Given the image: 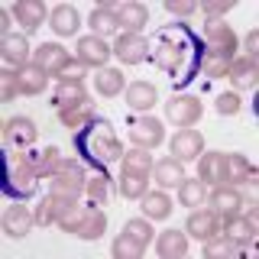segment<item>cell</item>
Segmentation results:
<instances>
[{
	"instance_id": "obj_7",
	"label": "cell",
	"mask_w": 259,
	"mask_h": 259,
	"mask_svg": "<svg viewBox=\"0 0 259 259\" xmlns=\"http://www.w3.org/2000/svg\"><path fill=\"white\" fill-rule=\"evenodd\" d=\"M32 62H36L49 78L59 81V78L65 75V68H68V65L75 62V55H71L62 42H42V46L36 49V52H32Z\"/></svg>"
},
{
	"instance_id": "obj_3",
	"label": "cell",
	"mask_w": 259,
	"mask_h": 259,
	"mask_svg": "<svg viewBox=\"0 0 259 259\" xmlns=\"http://www.w3.org/2000/svg\"><path fill=\"white\" fill-rule=\"evenodd\" d=\"M204 36H201V42H204V65H201V71H204V78H227V71H230L233 59H237V49H240V39L233 26H227L224 20H207L204 23Z\"/></svg>"
},
{
	"instance_id": "obj_20",
	"label": "cell",
	"mask_w": 259,
	"mask_h": 259,
	"mask_svg": "<svg viewBox=\"0 0 259 259\" xmlns=\"http://www.w3.org/2000/svg\"><path fill=\"white\" fill-rule=\"evenodd\" d=\"M32 227H36V214H32L29 207H23V201H16V204L4 214V233L13 237V240H23Z\"/></svg>"
},
{
	"instance_id": "obj_46",
	"label": "cell",
	"mask_w": 259,
	"mask_h": 259,
	"mask_svg": "<svg viewBox=\"0 0 259 259\" xmlns=\"http://www.w3.org/2000/svg\"><path fill=\"white\" fill-rule=\"evenodd\" d=\"M165 10H168V13H175V16H182V23H185L194 10H198V4H194V0H168Z\"/></svg>"
},
{
	"instance_id": "obj_6",
	"label": "cell",
	"mask_w": 259,
	"mask_h": 259,
	"mask_svg": "<svg viewBox=\"0 0 259 259\" xmlns=\"http://www.w3.org/2000/svg\"><path fill=\"white\" fill-rule=\"evenodd\" d=\"M126 130H130V143L140 146V149H156V146L165 140V130L156 117L149 113H136V117H126Z\"/></svg>"
},
{
	"instance_id": "obj_12",
	"label": "cell",
	"mask_w": 259,
	"mask_h": 259,
	"mask_svg": "<svg viewBox=\"0 0 259 259\" xmlns=\"http://www.w3.org/2000/svg\"><path fill=\"white\" fill-rule=\"evenodd\" d=\"M110 49L123 65H143V62H149V55H152L149 42H146L143 36H136V32H120Z\"/></svg>"
},
{
	"instance_id": "obj_26",
	"label": "cell",
	"mask_w": 259,
	"mask_h": 259,
	"mask_svg": "<svg viewBox=\"0 0 259 259\" xmlns=\"http://www.w3.org/2000/svg\"><path fill=\"white\" fill-rule=\"evenodd\" d=\"M88 26H91V36H97V39H107V36H113V32L120 29L117 10H113L110 4H104V7H94V10H91V16H88Z\"/></svg>"
},
{
	"instance_id": "obj_15",
	"label": "cell",
	"mask_w": 259,
	"mask_h": 259,
	"mask_svg": "<svg viewBox=\"0 0 259 259\" xmlns=\"http://www.w3.org/2000/svg\"><path fill=\"white\" fill-rule=\"evenodd\" d=\"M168 149H172V156L178 162H191V159H198L201 152H204V136H201L198 130L185 126V130H178L172 140H168Z\"/></svg>"
},
{
	"instance_id": "obj_32",
	"label": "cell",
	"mask_w": 259,
	"mask_h": 259,
	"mask_svg": "<svg viewBox=\"0 0 259 259\" xmlns=\"http://www.w3.org/2000/svg\"><path fill=\"white\" fill-rule=\"evenodd\" d=\"M49 23H52V32H59V36H78V23L81 16L71 4H59L52 13H49Z\"/></svg>"
},
{
	"instance_id": "obj_9",
	"label": "cell",
	"mask_w": 259,
	"mask_h": 259,
	"mask_svg": "<svg viewBox=\"0 0 259 259\" xmlns=\"http://www.w3.org/2000/svg\"><path fill=\"white\" fill-rule=\"evenodd\" d=\"M201 113H204V107H201V101L194 94H172V97H168V104H165L168 123H175L178 130L194 126L201 120Z\"/></svg>"
},
{
	"instance_id": "obj_22",
	"label": "cell",
	"mask_w": 259,
	"mask_h": 259,
	"mask_svg": "<svg viewBox=\"0 0 259 259\" xmlns=\"http://www.w3.org/2000/svg\"><path fill=\"white\" fill-rule=\"evenodd\" d=\"M256 182V165L243 152H227V185L230 188H243V185Z\"/></svg>"
},
{
	"instance_id": "obj_44",
	"label": "cell",
	"mask_w": 259,
	"mask_h": 259,
	"mask_svg": "<svg viewBox=\"0 0 259 259\" xmlns=\"http://www.w3.org/2000/svg\"><path fill=\"white\" fill-rule=\"evenodd\" d=\"M123 233H126V237H133L136 243H143V246L152 240V227H149V221H126V224H123Z\"/></svg>"
},
{
	"instance_id": "obj_27",
	"label": "cell",
	"mask_w": 259,
	"mask_h": 259,
	"mask_svg": "<svg viewBox=\"0 0 259 259\" xmlns=\"http://www.w3.org/2000/svg\"><path fill=\"white\" fill-rule=\"evenodd\" d=\"M126 97V104H130V110H136V113H146L149 107H156V84H149V81H133V84L123 91Z\"/></svg>"
},
{
	"instance_id": "obj_16",
	"label": "cell",
	"mask_w": 259,
	"mask_h": 259,
	"mask_svg": "<svg viewBox=\"0 0 259 259\" xmlns=\"http://www.w3.org/2000/svg\"><path fill=\"white\" fill-rule=\"evenodd\" d=\"M198 178L210 188H217V185H227V152L221 149H210L207 156L201 152L198 156Z\"/></svg>"
},
{
	"instance_id": "obj_34",
	"label": "cell",
	"mask_w": 259,
	"mask_h": 259,
	"mask_svg": "<svg viewBox=\"0 0 259 259\" xmlns=\"http://www.w3.org/2000/svg\"><path fill=\"white\" fill-rule=\"evenodd\" d=\"M140 201H143L146 221H165V217L172 214V198H168L165 191H146Z\"/></svg>"
},
{
	"instance_id": "obj_36",
	"label": "cell",
	"mask_w": 259,
	"mask_h": 259,
	"mask_svg": "<svg viewBox=\"0 0 259 259\" xmlns=\"http://www.w3.org/2000/svg\"><path fill=\"white\" fill-rule=\"evenodd\" d=\"M152 156L149 149H140V146H133L130 152L120 156V172H133V175H152Z\"/></svg>"
},
{
	"instance_id": "obj_35",
	"label": "cell",
	"mask_w": 259,
	"mask_h": 259,
	"mask_svg": "<svg viewBox=\"0 0 259 259\" xmlns=\"http://www.w3.org/2000/svg\"><path fill=\"white\" fill-rule=\"evenodd\" d=\"M117 20H120V29L123 32H136L140 36V29L149 23V10L143 4H123L117 10Z\"/></svg>"
},
{
	"instance_id": "obj_47",
	"label": "cell",
	"mask_w": 259,
	"mask_h": 259,
	"mask_svg": "<svg viewBox=\"0 0 259 259\" xmlns=\"http://www.w3.org/2000/svg\"><path fill=\"white\" fill-rule=\"evenodd\" d=\"M256 52H259V32L253 29V32L243 36V55H246V59H256Z\"/></svg>"
},
{
	"instance_id": "obj_28",
	"label": "cell",
	"mask_w": 259,
	"mask_h": 259,
	"mask_svg": "<svg viewBox=\"0 0 259 259\" xmlns=\"http://www.w3.org/2000/svg\"><path fill=\"white\" fill-rule=\"evenodd\" d=\"M84 97H91L88 94V88H84V78H59L55 81V107H68V104H78V101H84Z\"/></svg>"
},
{
	"instance_id": "obj_1",
	"label": "cell",
	"mask_w": 259,
	"mask_h": 259,
	"mask_svg": "<svg viewBox=\"0 0 259 259\" xmlns=\"http://www.w3.org/2000/svg\"><path fill=\"white\" fill-rule=\"evenodd\" d=\"M149 62H156L175 88L191 84L201 75V65H204V42H201V32H194L188 23L175 20L168 26H162L156 32V39L149 42Z\"/></svg>"
},
{
	"instance_id": "obj_14",
	"label": "cell",
	"mask_w": 259,
	"mask_h": 259,
	"mask_svg": "<svg viewBox=\"0 0 259 259\" xmlns=\"http://www.w3.org/2000/svg\"><path fill=\"white\" fill-rule=\"evenodd\" d=\"M185 233L194 240H210V237H217V233H224V221L214 214V210H204V207H194L191 214H188V224H185Z\"/></svg>"
},
{
	"instance_id": "obj_29",
	"label": "cell",
	"mask_w": 259,
	"mask_h": 259,
	"mask_svg": "<svg viewBox=\"0 0 259 259\" xmlns=\"http://www.w3.org/2000/svg\"><path fill=\"white\" fill-rule=\"evenodd\" d=\"M224 237H230L240 249H246L249 243L256 240V221H253V217H246V214L230 217V221H227V227H224Z\"/></svg>"
},
{
	"instance_id": "obj_23",
	"label": "cell",
	"mask_w": 259,
	"mask_h": 259,
	"mask_svg": "<svg viewBox=\"0 0 259 259\" xmlns=\"http://www.w3.org/2000/svg\"><path fill=\"white\" fill-rule=\"evenodd\" d=\"M110 185H113V178H110L107 168H104V172H91L88 175V185H84V201L94 204V207H107L110 198H113Z\"/></svg>"
},
{
	"instance_id": "obj_13",
	"label": "cell",
	"mask_w": 259,
	"mask_h": 259,
	"mask_svg": "<svg viewBox=\"0 0 259 259\" xmlns=\"http://www.w3.org/2000/svg\"><path fill=\"white\" fill-rule=\"evenodd\" d=\"M75 59L84 65V68H107L113 49L107 46V39H97V36H81L78 39V49H75Z\"/></svg>"
},
{
	"instance_id": "obj_37",
	"label": "cell",
	"mask_w": 259,
	"mask_h": 259,
	"mask_svg": "<svg viewBox=\"0 0 259 259\" xmlns=\"http://www.w3.org/2000/svg\"><path fill=\"white\" fill-rule=\"evenodd\" d=\"M152 175H156V185H159V188H172V185H178V182L185 178V172H182V162H178L175 156L159 159L156 165H152Z\"/></svg>"
},
{
	"instance_id": "obj_25",
	"label": "cell",
	"mask_w": 259,
	"mask_h": 259,
	"mask_svg": "<svg viewBox=\"0 0 259 259\" xmlns=\"http://www.w3.org/2000/svg\"><path fill=\"white\" fill-rule=\"evenodd\" d=\"M10 13L16 16V20H20V26L26 29V36H32V32H36V29L46 23V16H49V13H46V7L39 4V0H20V4H16Z\"/></svg>"
},
{
	"instance_id": "obj_5",
	"label": "cell",
	"mask_w": 259,
	"mask_h": 259,
	"mask_svg": "<svg viewBox=\"0 0 259 259\" xmlns=\"http://www.w3.org/2000/svg\"><path fill=\"white\" fill-rule=\"evenodd\" d=\"M84 185H88V168L81 159H62L59 168L52 172V191L65 194V198H84Z\"/></svg>"
},
{
	"instance_id": "obj_48",
	"label": "cell",
	"mask_w": 259,
	"mask_h": 259,
	"mask_svg": "<svg viewBox=\"0 0 259 259\" xmlns=\"http://www.w3.org/2000/svg\"><path fill=\"white\" fill-rule=\"evenodd\" d=\"M7 23H10V13L4 10V13H0V29H4V36H10V32H7Z\"/></svg>"
},
{
	"instance_id": "obj_21",
	"label": "cell",
	"mask_w": 259,
	"mask_h": 259,
	"mask_svg": "<svg viewBox=\"0 0 259 259\" xmlns=\"http://www.w3.org/2000/svg\"><path fill=\"white\" fill-rule=\"evenodd\" d=\"M97 117V104L91 101V97H84V101H78V104H68V107H62L59 110V120H62V126H68V130H84L91 120Z\"/></svg>"
},
{
	"instance_id": "obj_38",
	"label": "cell",
	"mask_w": 259,
	"mask_h": 259,
	"mask_svg": "<svg viewBox=\"0 0 259 259\" xmlns=\"http://www.w3.org/2000/svg\"><path fill=\"white\" fill-rule=\"evenodd\" d=\"M178 201H182V207H201L207 201V185L201 178H182L178 182Z\"/></svg>"
},
{
	"instance_id": "obj_31",
	"label": "cell",
	"mask_w": 259,
	"mask_h": 259,
	"mask_svg": "<svg viewBox=\"0 0 259 259\" xmlns=\"http://www.w3.org/2000/svg\"><path fill=\"white\" fill-rule=\"evenodd\" d=\"M156 253H159L162 259H182L185 253H188V233H182V230H165V233H159Z\"/></svg>"
},
{
	"instance_id": "obj_4",
	"label": "cell",
	"mask_w": 259,
	"mask_h": 259,
	"mask_svg": "<svg viewBox=\"0 0 259 259\" xmlns=\"http://www.w3.org/2000/svg\"><path fill=\"white\" fill-rule=\"evenodd\" d=\"M59 227L65 233H71V237H78V240H101L104 230H107V214H104L101 207H94V204L75 201V204L65 210Z\"/></svg>"
},
{
	"instance_id": "obj_10",
	"label": "cell",
	"mask_w": 259,
	"mask_h": 259,
	"mask_svg": "<svg viewBox=\"0 0 259 259\" xmlns=\"http://www.w3.org/2000/svg\"><path fill=\"white\" fill-rule=\"evenodd\" d=\"M36 136H39V130H36V123H32L29 117H10L4 123V143H7L10 152L32 149V146H36Z\"/></svg>"
},
{
	"instance_id": "obj_30",
	"label": "cell",
	"mask_w": 259,
	"mask_h": 259,
	"mask_svg": "<svg viewBox=\"0 0 259 259\" xmlns=\"http://www.w3.org/2000/svg\"><path fill=\"white\" fill-rule=\"evenodd\" d=\"M16 75H20V94H26V97L42 94L46 84H49V75L39 68L36 62H29V65H23V68H16Z\"/></svg>"
},
{
	"instance_id": "obj_8",
	"label": "cell",
	"mask_w": 259,
	"mask_h": 259,
	"mask_svg": "<svg viewBox=\"0 0 259 259\" xmlns=\"http://www.w3.org/2000/svg\"><path fill=\"white\" fill-rule=\"evenodd\" d=\"M4 191H7V198H13V201H29L32 194L39 191V175L36 172H29L23 162H10V172H7V182H4Z\"/></svg>"
},
{
	"instance_id": "obj_39",
	"label": "cell",
	"mask_w": 259,
	"mask_h": 259,
	"mask_svg": "<svg viewBox=\"0 0 259 259\" xmlns=\"http://www.w3.org/2000/svg\"><path fill=\"white\" fill-rule=\"evenodd\" d=\"M117 191H120V198H126V201H140L143 194L149 191V175H133V172H120Z\"/></svg>"
},
{
	"instance_id": "obj_11",
	"label": "cell",
	"mask_w": 259,
	"mask_h": 259,
	"mask_svg": "<svg viewBox=\"0 0 259 259\" xmlns=\"http://www.w3.org/2000/svg\"><path fill=\"white\" fill-rule=\"evenodd\" d=\"M16 162H23V165L29 168V172H36L39 178H52V172L59 168V162L65 159L55 146H42V149H26V152H13Z\"/></svg>"
},
{
	"instance_id": "obj_18",
	"label": "cell",
	"mask_w": 259,
	"mask_h": 259,
	"mask_svg": "<svg viewBox=\"0 0 259 259\" xmlns=\"http://www.w3.org/2000/svg\"><path fill=\"white\" fill-rule=\"evenodd\" d=\"M71 204H75V198H65V194L49 191L46 198L39 201V207L32 210V214H36V227H52V224H59L62 217H65V210H68Z\"/></svg>"
},
{
	"instance_id": "obj_33",
	"label": "cell",
	"mask_w": 259,
	"mask_h": 259,
	"mask_svg": "<svg viewBox=\"0 0 259 259\" xmlns=\"http://www.w3.org/2000/svg\"><path fill=\"white\" fill-rule=\"evenodd\" d=\"M94 88L101 97H117L126 91V81H123V71L120 68H97L94 75Z\"/></svg>"
},
{
	"instance_id": "obj_19",
	"label": "cell",
	"mask_w": 259,
	"mask_h": 259,
	"mask_svg": "<svg viewBox=\"0 0 259 259\" xmlns=\"http://www.w3.org/2000/svg\"><path fill=\"white\" fill-rule=\"evenodd\" d=\"M227 81L233 84V91H253L259 81V65L256 59H246V55H237L227 71Z\"/></svg>"
},
{
	"instance_id": "obj_43",
	"label": "cell",
	"mask_w": 259,
	"mask_h": 259,
	"mask_svg": "<svg viewBox=\"0 0 259 259\" xmlns=\"http://www.w3.org/2000/svg\"><path fill=\"white\" fill-rule=\"evenodd\" d=\"M0 97H4V101L20 97V75H16V68H4V71H0Z\"/></svg>"
},
{
	"instance_id": "obj_17",
	"label": "cell",
	"mask_w": 259,
	"mask_h": 259,
	"mask_svg": "<svg viewBox=\"0 0 259 259\" xmlns=\"http://www.w3.org/2000/svg\"><path fill=\"white\" fill-rule=\"evenodd\" d=\"M240 201H243V191L240 188H230V185H217L214 191H210L207 204L214 210L221 221H230V217L240 214Z\"/></svg>"
},
{
	"instance_id": "obj_41",
	"label": "cell",
	"mask_w": 259,
	"mask_h": 259,
	"mask_svg": "<svg viewBox=\"0 0 259 259\" xmlns=\"http://www.w3.org/2000/svg\"><path fill=\"white\" fill-rule=\"evenodd\" d=\"M143 243H136L133 237H126V233H120L117 240H113V246H110V253L117 256V259H140L143 256Z\"/></svg>"
},
{
	"instance_id": "obj_24",
	"label": "cell",
	"mask_w": 259,
	"mask_h": 259,
	"mask_svg": "<svg viewBox=\"0 0 259 259\" xmlns=\"http://www.w3.org/2000/svg\"><path fill=\"white\" fill-rule=\"evenodd\" d=\"M29 36H16V32H10V36L0 39V55H4L7 68H23V65H29Z\"/></svg>"
},
{
	"instance_id": "obj_40",
	"label": "cell",
	"mask_w": 259,
	"mask_h": 259,
	"mask_svg": "<svg viewBox=\"0 0 259 259\" xmlns=\"http://www.w3.org/2000/svg\"><path fill=\"white\" fill-rule=\"evenodd\" d=\"M233 256H240V246L230 237L217 233V237L204 240V259H233Z\"/></svg>"
},
{
	"instance_id": "obj_42",
	"label": "cell",
	"mask_w": 259,
	"mask_h": 259,
	"mask_svg": "<svg viewBox=\"0 0 259 259\" xmlns=\"http://www.w3.org/2000/svg\"><path fill=\"white\" fill-rule=\"evenodd\" d=\"M214 110L221 113V117H237V113L243 110L240 94H237V91H224V94H217V97H214Z\"/></svg>"
},
{
	"instance_id": "obj_2",
	"label": "cell",
	"mask_w": 259,
	"mask_h": 259,
	"mask_svg": "<svg viewBox=\"0 0 259 259\" xmlns=\"http://www.w3.org/2000/svg\"><path fill=\"white\" fill-rule=\"evenodd\" d=\"M75 149L84 165H91L94 172H104L110 162H117L123 156V146H120V136L113 130L110 120L104 117H94L84 130L75 133Z\"/></svg>"
},
{
	"instance_id": "obj_45",
	"label": "cell",
	"mask_w": 259,
	"mask_h": 259,
	"mask_svg": "<svg viewBox=\"0 0 259 259\" xmlns=\"http://www.w3.org/2000/svg\"><path fill=\"white\" fill-rule=\"evenodd\" d=\"M233 4H237V0H204V4H201V13H204V20H221L227 10H233Z\"/></svg>"
}]
</instances>
